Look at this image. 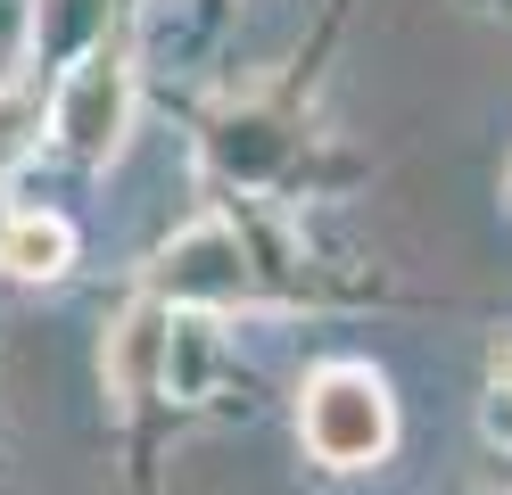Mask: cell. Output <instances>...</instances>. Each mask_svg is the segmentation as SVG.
<instances>
[{
  "mask_svg": "<svg viewBox=\"0 0 512 495\" xmlns=\"http://www.w3.org/2000/svg\"><path fill=\"white\" fill-rule=\"evenodd\" d=\"M479 421H488V438H504V446H512V347L496 355V380H488V413H479Z\"/></svg>",
  "mask_w": 512,
  "mask_h": 495,
  "instance_id": "8",
  "label": "cell"
},
{
  "mask_svg": "<svg viewBox=\"0 0 512 495\" xmlns=\"http://www.w3.org/2000/svg\"><path fill=\"white\" fill-rule=\"evenodd\" d=\"M100 33H108V0H34V58L42 66L91 58Z\"/></svg>",
  "mask_w": 512,
  "mask_h": 495,
  "instance_id": "6",
  "label": "cell"
},
{
  "mask_svg": "<svg viewBox=\"0 0 512 495\" xmlns=\"http://www.w3.org/2000/svg\"><path fill=\"white\" fill-rule=\"evenodd\" d=\"M298 429H306L314 462H331V471H364V462H380L389 438H397L389 380H380L372 363H323V372L306 380Z\"/></svg>",
  "mask_w": 512,
  "mask_h": 495,
  "instance_id": "1",
  "label": "cell"
},
{
  "mask_svg": "<svg viewBox=\"0 0 512 495\" xmlns=\"http://www.w3.org/2000/svg\"><path fill=\"white\" fill-rule=\"evenodd\" d=\"M50 132L58 149L83 157V165H108L124 149V132H133V66H124V50H91L67 66V83H58L50 99Z\"/></svg>",
  "mask_w": 512,
  "mask_h": 495,
  "instance_id": "2",
  "label": "cell"
},
{
  "mask_svg": "<svg viewBox=\"0 0 512 495\" xmlns=\"http://www.w3.org/2000/svg\"><path fill=\"white\" fill-rule=\"evenodd\" d=\"M67 264H75L67 215H9V231H0V273L9 281H58Z\"/></svg>",
  "mask_w": 512,
  "mask_h": 495,
  "instance_id": "5",
  "label": "cell"
},
{
  "mask_svg": "<svg viewBox=\"0 0 512 495\" xmlns=\"http://www.w3.org/2000/svg\"><path fill=\"white\" fill-rule=\"evenodd\" d=\"M157 297H174V306H232V297H248L240 231L232 223H190L182 240L157 256Z\"/></svg>",
  "mask_w": 512,
  "mask_h": 495,
  "instance_id": "3",
  "label": "cell"
},
{
  "mask_svg": "<svg viewBox=\"0 0 512 495\" xmlns=\"http://www.w3.org/2000/svg\"><path fill=\"white\" fill-rule=\"evenodd\" d=\"M34 141H42V91L9 83L0 91V174H17V165L34 157Z\"/></svg>",
  "mask_w": 512,
  "mask_h": 495,
  "instance_id": "7",
  "label": "cell"
},
{
  "mask_svg": "<svg viewBox=\"0 0 512 495\" xmlns=\"http://www.w3.org/2000/svg\"><path fill=\"white\" fill-rule=\"evenodd\" d=\"M157 363H166V314L133 306L108 330V396H116V405H141V396L157 388Z\"/></svg>",
  "mask_w": 512,
  "mask_h": 495,
  "instance_id": "4",
  "label": "cell"
},
{
  "mask_svg": "<svg viewBox=\"0 0 512 495\" xmlns=\"http://www.w3.org/2000/svg\"><path fill=\"white\" fill-rule=\"evenodd\" d=\"M0 231H9V207H0Z\"/></svg>",
  "mask_w": 512,
  "mask_h": 495,
  "instance_id": "9",
  "label": "cell"
}]
</instances>
